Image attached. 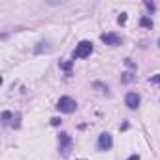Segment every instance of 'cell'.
<instances>
[{"label":"cell","instance_id":"2e32d148","mask_svg":"<svg viewBox=\"0 0 160 160\" xmlns=\"http://www.w3.org/2000/svg\"><path fill=\"white\" fill-rule=\"evenodd\" d=\"M158 47H160V40H158Z\"/></svg>","mask_w":160,"mask_h":160},{"label":"cell","instance_id":"6da1fadb","mask_svg":"<svg viewBox=\"0 0 160 160\" xmlns=\"http://www.w3.org/2000/svg\"><path fill=\"white\" fill-rule=\"evenodd\" d=\"M92 51H94L92 43H91V42H87V40H83V42H79V43L75 45L73 57H75V58H85V57H89Z\"/></svg>","mask_w":160,"mask_h":160},{"label":"cell","instance_id":"3957f363","mask_svg":"<svg viewBox=\"0 0 160 160\" xmlns=\"http://www.w3.org/2000/svg\"><path fill=\"white\" fill-rule=\"evenodd\" d=\"M139 102H141V96L138 92H128L126 98H124V104L130 108V109H138L139 108Z\"/></svg>","mask_w":160,"mask_h":160},{"label":"cell","instance_id":"277c9868","mask_svg":"<svg viewBox=\"0 0 160 160\" xmlns=\"http://www.w3.org/2000/svg\"><path fill=\"white\" fill-rule=\"evenodd\" d=\"M70 145H72V138L68 134H60V152H62V156L70 154Z\"/></svg>","mask_w":160,"mask_h":160},{"label":"cell","instance_id":"4fadbf2b","mask_svg":"<svg viewBox=\"0 0 160 160\" xmlns=\"http://www.w3.org/2000/svg\"><path fill=\"white\" fill-rule=\"evenodd\" d=\"M145 6H147L149 10H154V4H152V2H145Z\"/></svg>","mask_w":160,"mask_h":160},{"label":"cell","instance_id":"30bf717a","mask_svg":"<svg viewBox=\"0 0 160 160\" xmlns=\"http://www.w3.org/2000/svg\"><path fill=\"white\" fill-rule=\"evenodd\" d=\"M70 68H72V60H66V62H62V70L70 72Z\"/></svg>","mask_w":160,"mask_h":160},{"label":"cell","instance_id":"5bb4252c","mask_svg":"<svg viewBox=\"0 0 160 160\" xmlns=\"http://www.w3.org/2000/svg\"><path fill=\"white\" fill-rule=\"evenodd\" d=\"M128 160H139V154H132V156H128Z\"/></svg>","mask_w":160,"mask_h":160},{"label":"cell","instance_id":"8fae6325","mask_svg":"<svg viewBox=\"0 0 160 160\" xmlns=\"http://www.w3.org/2000/svg\"><path fill=\"white\" fill-rule=\"evenodd\" d=\"M60 122H62V121H60L58 117H53V119H51V124H53V126H58Z\"/></svg>","mask_w":160,"mask_h":160},{"label":"cell","instance_id":"ba28073f","mask_svg":"<svg viewBox=\"0 0 160 160\" xmlns=\"http://www.w3.org/2000/svg\"><path fill=\"white\" fill-rule=\"evenodd\" d=\"M149 81L160 87V73H154V75H151V77H149Z\"/></svg>","mask_w":160,"mask_h":160},{"label":"cell","instance_id":"9c48e42d","mask_svg":"<svg viewBox=\"0 0 160 160\" xmlns=\"http://www.w3.org/2000/svg\"><path fill=\"white\" fill-rule=\"evenodd\" d=\"M12 117H13V115H12L10 111H4V113H2V119H4V122H10V119H12Z\"/></svg>","mask_w":160,"mask_h":160},{"label":"cell","instance_id":"7a4b0ae2","mask_svg":"<svg viewBox=\"0 0 160 160\" xmlns=\"http://www.w3.org/2000/svg\"><path fill=\"white\" fill-rule=\"evenodd\" d=\"M75 108H77V104H75V100L70 98V96H62V98L57 102V109L62 111V113H73Z\"/></svg>","mask_w":160,"mask_h":160},{"label":"cell","instance_id":"9a60e30c","mask_svg":"<svg viewBox=\"0 0 160 160\" xmlns=\"http://www.w3.org/2000/svg\"><path fill=\"white\" fill-rule=\"evenodd\" d=\"M126 21V13H122V17H119V23H124Z\"/></svg>","mask_w":160,"mask_h":160},{"label":"cell","instance_id":"7c38bea8","mask_svg":"<svg viewBox=\"0 0 160 160\" xmlns=\"http://www.w3.org/2000/svg\"><path fill=\"white\" fill-rule=\"evenodd\" d=\"M122 81H124V83L132 81V73H128V72H126V73H124V77H122Z\"/></svg>","mask_w":160,"mask_h":160},{"label":"cell","instance_id":"52a82bcc","mask_svg":"<svg viewBox=\"0 0 160 160\" xmlns=\"http://www.w3.org/2000/svg\"><path fill=\"white\" fill-rule=\"evenodd\" d=\"M139 23H141V27H147V28H151V27H152V21H151L149 17H141V21H139Z\"/></svg>","mask_w":160,"mask_h":160},{"label":"cell","instance_id":"5b68a950","mask_svg":"<svg viewBox=\"0 0 160 160\" xmlns=\"http://www.w3.org/2000/svg\"><path fill=\"white\" fill-rule=\"evenodd\" d=\"M102 42L106 43V45H121L122 43V40H121V36H117V34H102Z\"/></svg>","mask_w":160,"mask_h":160},{"label":"cell","instance_id":"8992f818","mask_svg":"<svg viewBox=\"0 0 160 160\" xmlns=\"http://www.w3.org/2000/svg\"><path fill=\"white\" fill-rule=\"evenodd\" d=\"M111 145H113V139H111V136L106 132V134H102L100 138H98V147L102 149V151H108V149H111Z\"/></svg>","mask_w":160,"mask_h":160}]
</instances>
